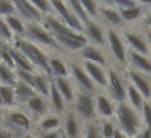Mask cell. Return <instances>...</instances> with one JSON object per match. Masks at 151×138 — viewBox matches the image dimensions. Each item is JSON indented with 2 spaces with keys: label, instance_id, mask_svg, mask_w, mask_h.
<instances>
[{
  "label": "cell",
  "instance_id": "1",
  "mask_svg": "<svg viewBox=\"0 0 151 138\" xmlns=\"http://www.w3.org/2000/svg\"><path fill=\"white\" fill-rule=\"evenodd\" d=\"M13 47H17L20 52H23L26 55V59L33 63V67L36 68V72L44 73V75L52 78L50 73V65H49V59L50 57L44 52L42 47H39L37 44L31 42V41L24 39V37H15V42L12 44Z\"/></svg>",
  "mask_w": 151,
  "mask_h": 138
},
{
  "label": "cell",
  "instance_id": "2",
  "mask_svg": "<svg viewBox=\"0 0 151 138\" xmlns=\"http://www.w3.org/2000/svg\"><path fill=\"white\" fill-rule=\"evenodd\" d=\"M115 120L119 124V130L124 132L128 138H137L141 133V125H143V119L141 114L133 109L128 102H122L117 104L115 107Z\"/></svg>",
  "mask_w": 151,
  "mask_h": 138
},
{
  "label": "cell",
  "instance_id": "3",
  "mask_svg": "<svg viewBox=\"0 0 151 138\" xmlns=\"http://www.w3.org/2000/svg\"><path fill=\"white\" fill-rule=\"evenodd\" d=\"M2 127L10 130L17 137L23 133H28L33 127V117L23 109H7L2 112Z\"/></svg>",
  "mask_w": 151,
  "mask_h": 138
},
{
  "label": "cell",
  "instance_id": "4",
  "mask_svg": "<svg viewBox=\"0 0 151 138\" xmlns=\"http://www.w3.org/2000/svg\"><path fill=\"white\" fill-rule=\"evenodd\" d=\"M24 39L37 44L39 47H49V49L60 50L57 41L54 39L52 34L42 26V23H28L26 24V34H24Z\"/></svg>",
  "mask_w": 151,
  "mask_h": 138
},
{
  "label": "cell",
  "instance_id": "5",
  "mask_svg": "<svg viewBox=\"0 0 151 138\" xmlns=\"http://www.w3.org/2000/svg\"><path fill=\"white\" fill-rule=\"evenodd\" d=\"M73 112L76 115L83 119V120L88 124V122H94L96 120V99L94 94H89V93H81L78 91L75 96V101H73Z\"/></svg>",
  "mask_w": 151,
  "mask_h": 138
},
{
  "label": "cell",
  "instance_id": "6",
  "mask_svg": "<svg viewBox=\"0 0 151 138\" xmlns=\"http://www.w3.org/2000/svg\"><path fill=\"white\" fill-rule=\"evenodd\" d=\"M107 93L109 98L115 102V104H122L127 102V85L122 80V75L117 70L111 68L107 72Z\"/></svg>",
  "mask_w": 151,
  "mask_h": 138
},
{
  "label": "cell",
  "instance_id": "7",
  "mask_svg": "<svg viewBox=\"0 0 151 138\" xmlns=\"http://www.w3.org/2000/svg\"><path fill=\"white\" fill-rule=\"evenodd\" d=\"M106 39H107V47L111 50L112 57L120 65H127L128 63V49L125 47V42L122 41V36L114 28H107L106 29Z\"/></svg>",
  "mask_w": 151,
  "mask_h": 138
},
{
  "label": "cell",
  "instance_id": "8",
  "mask_svg": "<svg viewBox=\"0 0 151 138\" xmlns=\"http://www.w3.org/2000/svg\"><path fill=\"white\" fill-rule=\"evenodd\" d=\"M50 5H52V13L55 15L60 21H63V23H65L70 29H73V31H76V33H81L83 34L85 26H83V23L75 17V13L70 10L68 5H67L65 2L52 0V2H50Z\"/></svg>",
  "mask_w": 151,
  "mask_h": 138
},
{
  "label": "cell",
  "instance_id": "9",
  "mask_svg": "<svg viewBox=\"0 0 151 138\" xmlns=\"http://www.w3.org/2000/svg\"><path fill=\"white\" fill-rule=\"evenodd\" d=\"M70 75H72L73 81L76 83V86L80 88V91H81V93H89V94H94L96 85L91 81V78L88 76L86 70L83 68L80 63H76V62L70 63Z\"/></svg>",
  "mask_w": 151,
  "mask_h": 138
},
{
  "label": "cell",
  "instance_id": "10",
  "mask_svg": "<svg viewBox=\"0 0 151 138\" xmlns=\"http://www.w3.org/2000/svg\"><path fill=\"white\" fill-rule=\"evenodd\" d=\"M127 78H128V83L133 88H137V91L145 98V101H151V80L146 75H143V73H140L128 67Z\"/></svg>",
  "mask_w": 151,
  "mask_h": 138
},
{
  "label": "cell",
  "instance_id": "11",
  "mask_svg": "<svg viewBox=\"0 0 151 138\" xmlns=\"http://www.w3.org/2000/svg\"><path fill=\"white\" fill-rule=\"evenodd\" d=\"M13 5H15V10H17V15L26 24L28 23H42L44 21V17L28 0H13Z\"/></svg>",
  "mask_w": 151,
  "mask_h": 138
},
{
  "label": "cell",
  "instance_id": "12",
  "mask_svg": "<svg viewBox=\"0 0 151 138\" xmlns=\"http://www.w3.org/2000/svg\"><path fill=\"white\" fill-rule=\"evenodd\" d=\"M85 37L88 39V42H91L93 46L96 47H104L107 46V39H106V31L104 28L101 26L98 20H91L85 24V31H83Z\"/></svg>",
  "mask_w": 151,
  "mask_h": 138
},
{
  "label": "cell",
  "instance_id": "13",
  "mask_svg": "<svg viewBox=\"0 0 151 138\" xmlns=\"http://www.w3.org/2000/svg\"><path fill=\"white\" fill-rule=\"evenodd\" d=\"M124 37H125V42L130 46L132 52L141 54V55L150 54V46H148V39L145 34L137 33V31H125Z\"/></svg>",
  "mask_w": 151,
  "mask_h": 138
},
{
  "label": "cell",
  "instance_id": "14",
  "mask_svg": "<svg viewBox=\"0 0 151 138\" xmlns=\"http://www.w3.org/2000/svg\"><path fill=\"white\" fill-rule=\"evenodd\" d=\"M99 17L106 24H109V28H114V29L124 24L120 12L114 7V4H99Z\"/></svg>",
  "mask_w": 151,
  "mask_h": 138
},
{
  "label": "cell",
  "instance_id": "15",
  "mask_svg": "<svg viewBox=\"0 0 151 138\" xmlns=\"http://www.w3.org/2000/svg\"><path fill=\"white\" fill-rule=\"evenodd\" d=\"M83 68L86 70L88 76L91 78V81L99 88H107V72L102 68L101 65L93 62H83Z\"/></svg>",
  "mask_w": 151,
  "mask_h": 138
},
{
  "label": "cell",
  "instance_id": "16",
  "mask_svg": "<svg viewBox=\"0 0 151 138\" xmlns=\"http://www.w3.org/2000/svg\"><path fill=\"white\" fill-rule=\"evenodd\" d=\"M94 99H96V114L98 115H101L104 120H109L112 115H115V107H117V104H115L109 96L96 94Z\"/></svg>",
  "mask_w": 151,
  "mask_h": 138
},
{
  "label": "cell",
  "instance_id": "17",
  "mask_svg": "<svg viewBox=\"0 0 151 138\" xmlns=\"http://www.w3.org/2000/svg\"><path fill=\"white\" fill-rule=\"evenodd\" d=\"M127 67L143 73V75H151V59L148 55H141V54L128 50V65Z\"/></svg>",
  "mask_w": 151,
  "mask_h": 138
},
{
  "label": "cell",
  "instance_id": "18",
  "mask_svg": "<svg viewBox=\"0 0 151 138\" xmlns=\"http://www.w3.org/2000/svg\"><path fill=\"white\" fill-rule=\"evenodd\" d=\"M24 107L28 109V114L29 115H34V117H46L49 109H50V106H49L47 98H42V96L36 94L33 99H29V101L26 102Z\"/></svg>",
  "mask_w": 151,
  "mask_h": 138
},
{
  "label": "cell",
  "instance_id": "19",
  "mask_svg": "<svg viewBox=\"0 0 151 138\" xmlns=\"http://www.w3.org/2000/svg\"><path fill=\"white\" fill-rule=\"evenodd\" d=\"M62 125H63L62 132L67 138H80V135H81V127H80V122H78V115L73 111L67 112L65 120L62 122Z\"/></svg>",
  "mask_w": 151,
  "mask_h": 138
},
{
  "label": "cell",
  "instance_id": "20",
  "mask_svg": "<svg viewBox=\"0 0 151 138\" xmlns=\"http://www.w3.org/2000/svg\"><path fill=\"white\" fill-rule=\"evenodd\" d=\"M80 57H81L85 62H93V63H98V65H106L107 60H106V55L102 54V50L99 47L93 46V44H88L85 46L81 50H80Z\"/></svg>",
  "mask_w": 151,
  "mask_h": 138
},
{
  "label": "cell",
  "instance_id": "21",
  "mask_svg": "<svg viewBox=\"0 0 151 138\" xmlns=\"http://www.w3.org/2000/svg\"><path fill=\"white\" fill-rule=\"evenodd\" d=\"M52 83L57 88V91L62 94V98L65 99L67 104H72L75 101L76 93H75V88H73L72 81L68 78H52Z\"/></svg>",
  "mask_w": 151,
  "mask_h": 138
},
{
  "label": "cell",
  "instance_id": "22",
  "mask_svg": "<svg viewBox=\"0 0 151 138\" xmlns=\"http://www.w3.org/2000/svg\"><path fill=\"white\" fill-rule=\"evenodd\" d=\"M13 91H15V99H17L18 106H26V102L36 96V91H34L29 85L20 81V80H18L17 85L13 86Z\"/></svg>",
  "mask_w": 151,
  "mask_h": 138
},
{
  "label": "cell",
  "instance_id": "23",
  "mask_svg": "<svg viewBox=\"0 0 151 138\" xmlns=\"http://www.w3.org/2000/svg\"><path fill=\"white\" fill-rule=\"evenodd\" d=\"M49 106L50 109L54 111V114L55 115H62L63 112L67 111V102L65 99L62 98V94H60L59 91H57V88L54 86V83L50 85V93H49Z\"/></svg>",
  "mask_w": 151,
  "mask_h": 138
},
{
  "label": "cell",
  "instance_id": "24",
  "mask_svg": "<svg viewBox=\"0 0 151 138\" xmlns=\"http://www.w3.org/2000/svg\"><path fill=\"white\" fill-rule=\"evenodd\" d=\"M50 85H52V78L44 73H36L34 76V83H33V89L36 91V94L42 96V98H49L50 93Z\"/></svg>",
  "mask_w": 151,
  "mask_h": 138
},
{
  "label": "cell",
  "instance_id": "25",
  "mask_svg": "<svg viewBox=\"0 0 151 138\" xmlns=\"http://www.w3.org/2000/svg\"><path fill=\"white\" fill-rule=\"evenodd\" d=\"M49 65H50V73L52 78H68L70 73V65H67L65 60H62L60 57H50L49 59Z\"/></svg>",
  "mask_w": 151,
  "mask_h": 138
},
{
  "label": "cell",
  "instance_id": "26",
  "mask_svg": "<svg viewBox=\"0 0 151 138\" xmlns=\"http://www.w3.org/2000/svg\"><path fill=\"white\" fill-rule=\"evenodd\" d=\"M10 54H12V57H13V62H15V70H23V72L36 73V68L33 67V63H31L29 60L26 59V55H24L23 52H20L17 47L10 46Z\"/></svg>",
  "mask_w": 151,
  "mask_h": 138
},
{
  "label": "cell",
  "instance_id": "27",
  "mask_svg": "<svg viewBox=\"0 0 151 138\" xmlns=\"http://www.w3.org/2000/svg\"><path fill=\"white\" fill-rule=\"evenodd\" d=\"M62 125V120H60V115L50 114L42 117L39 122H37V128H41V133H47V132H55L60 128Z\"/></svg>",
  "mask_w": 151,
  "mask_h": 138
},
{
  "label": "cell",
  "instance_id": "28",
  "mask_svg": "<svg viewBox=\"0 0 151 138\" xmlns=\"http://www.w3.org/2000/svg\"><path fill=\"white\" fill-rule=\"evenodd\" d=\"M5 21H7L8 28L12 29V33L15 34V37H24V34H26V23L18 15H12V17L5 18Z\"/></svg>",
  "mask_w": 151,
  "mask_h": 138
},
{
  "label": "cell",
  "instance_id": "29",
  "mask_svg": "<svg viewBox=\"0 0 151 138\" xmlns=\"http://www.w3.org/2000/svg\"><path fill=\"white\" fill-rule=\"evenodd\" d=\"M18 78H17V72L10 67L0 63V85L2 86H12L13 88L17 85Z\"/></svg>",
  "mask_w": 151,
  "mask_h": 138
},
{
  "label": "cell",
  "instance_id": "30",
  "mask_svg": "<svg viewBox=\"0 0 151 138\" xmlns=\"http://www.w3.org/2000/svg\"><path fill=\"white\" fill-rule=\"evenodd\" d=\"M127 101H128V104L133 109H137L138 112L141 111V107H143V104H145V98L137 91V88H133V86L130 85V83L127 85Z\"/></svg>",
  "mask_w": 151,
  "mask_h": 138
},
{
  "label": "cell",
  "instance_id": "31",
  "mask_svg": "<svg viewBox=\"0 0 151 138\" xmlns=\"http://www.w3.org/2000/svg\"><path fill=\"white\" fill-rule=\"evenodd\" d=\"M120 15H122V20L124 21L132 23V21H137V20H140V18L145 17V8H143L141 4H138V5H135V7H132V8L122 10Z\"/></svg>",
  "mask_w": 151,
  "mask_h": 138
},
{
  "label": "cell",
  "instance_id": "32",
  "mask_svg": "<svg viewBox=\"0 0 151 138\" xmlns=\"http://www.w3.org/2000/svg\"><path fill=\"white\" fill-rule=\"evenodd\" d=\"M67 5H68V8L75 13V17L83 23V26H85L88 21H91L88 18V15H86V12H85V8H83L81 2H78V0H70V2H67Z\"/></svg>",
  "mask_w": 151,
  "mask_h": 138
},
{
  "label": "cell",
  "instance_id": "33",
  "mask_svg": "<svg viewBox=\"0 0 151 138\" xmlns=\"http://www.w3.org/2000/svg\"><path fill=\"white\" fill-rule=\"evenodd\" d=\"M0 39L2 42L7 44V46H12L15 42V34L12 33V29L8 28L5 18H0Z\"/></svg>",
  "mask_w": 151,
  "mask_h": 138
},
{
  "label": "cell",
  "instance_id": "34",
  "mask_svg": "<svg viewBox=\"0 0 151 138\" xmlns=\"http://www.w3.org/2000/svg\"><path fill=\"white\" fill-rule=\"evenodd\" d=\"M81 5L85 8L86 15H88L89 20H98L99 17V4L93 2V0H81Z\"/></svg>",
  "mask_w": 151,
  "mask_h": 138
},
{
  "label": "cell",
  "instance_id": "35",
  "mask_svg": "<svg viewBox=\"0 0 151 138\" xmlns=\"http://www.w3.org/2000/svg\"><path fill=\"white\" fill-rule=\"evenodd\" d=\"M85 138H104L101 133V127L98 122H88L85 125Z\"/></svg>",
  "mask_w": 151,
  "mask_h": 138
},
{
  "label": "cell",
  "instance_id": "36",
  "mask_svg": "<svg viewBox=\"0 0 151 138\" xmlns=\"http://www.w3.org/2000/svg\"><path fill=\"white\" fill-rule=\"evenodd\" d=\"M31 4L34 5V8H36L44 18L52 15V5H50V2H47V0H31Z\"/></svg>",
  "mask_w": 151,
  "mask_h": 138
},
{
  "label": "cell",
  "instance_id": "37",
  "mask_svg": "<svg viewBox=\"0 0 151 138\" xmlns=\"http://www.w3.org/2000/svg\"><path fill=\"white\" fill-rule=\"evenodd\" d=\"M12 15H17L13 2H10V0H0V18H8Z\"/></svg>",
  "mask_w": 151,
  "mask_h": 138
},
{
  "label": "cell",
  "instance_id": "38",
  "mask_svg": "<svg viewBox=\"0 0 151 138\" xmlns=\"http://www.w3.org/2000/svg\"><path fill=\"white\" fill-rule=\"evenodd\" d=\"M140 114H141V119H143V124L146 125V128L151 130V101H145Z\"/></svg>",
  "mask_w": 151,
  "mask_h": 138
},
{
  "label": "cell",
  "instance_id": "39",
  "mask_svg": "<svg viewBox=\"0 0 151 138\" xmlns=\"http://www.w3.org/2000/svg\"><path fill=\"white\" fill-rule=\"evenodd\" d=\"M99 127H101V133L104 138H114L115 132H117L115 125L111 120H102V124H99Z\"/></svg>",
  "mask_w": 151,
  "mask_h": 138
},
{
  "label": "cell",
  "instance_id": "40",
  "mask_svg": "<svg viewBox=\"0 0 151 138\" xmlns=\"http://www.w3.org/2000/svg\"><path fill=\"white\" fill-rule=\"evenodd\" d=\"M17 72V78L20 80V81L26 83V85H29L31 88H33V83H34V76H36V73L33 72H23V70H15Z\"/></svg>",
  "mask_w": 151,
  "mask_h": 138
},
{
  "label": "cell",
  "instance_id": "41",
  "mask_svg": "<svg viewBox=\"0 0 151 138\" xmlns=\"http://www.w3.org/2000/svg\"><path fill=\"white\" fill-rule=\"evenodd\" d=\"M135 5H138V4L133 2V0H115L114 2V7L117 8L119 12L127 10V8H132V7H135Z\"/></svg>",
  "mask_w": 151,
  "mask_h": 138
},
{
  "label": "cell",
  "instance_id": "42",
  "mask_svg": "<svg viewBox=\"0 0 151 138\" xmlns=\"http://www.w3.org/2000/svg\"><path fill=\"white\" fill-rule=\"evenodd\" d=\"M62 130H55V132H47V133H41V137L37 138H60Z\"/></svg>",
  "mask_w": 151,
  "mask_h": 138
},
{
  "label": "cell",
  "instance_id": "43",
  "mask_svg": "<svg viewBox=\"0 0 151 138\" xmlns=\"http://www.w3.org/2000/svg\"><path fill=\"white\" fill-rule=\"evenodd\" d=\"M137 138H151V130H148V128H145V130L141 132V133L138 135Z\"/></svg>",
  "mask_w": 151,
  "mask_h": 138
},
{
  "label": "cell",
  "instance_id": "44",
  "mask_svg": "<svg viewBox=\"0 0 151 138\" xmlns=\"http://www.w3.org/2000/svg\"><path fill=\"white\" fill-rule=\"evenodd\" d=\"M145 23H146L148 26L151 28V10H150V12H146V13H145Z\"/></svg>",
  "mask_w": 151,
  "mask_h": 138
},
{
  "label": "cell",
  "instance_id": "45",
  "mask_svg": "<svg viewBox=\"0 0 151 138\" xmlns=\"http://www.w3.org/2000/svg\"><path fill=\"white\" fill-rule=\"evenodd\" d=\"M114 138H128V137H127V135L124 133V132L117 130V132H115V135H114Z\"/></svg>",
  "mask_w": 151,
  "mask_h": 138
},
{
  "label": "cell",
  "instance_id": "46",
  "mask_svg": "<svg viewBox=\"0 0 151 138\" xmlns=\"http://www.w3.org/2000/svg\"><path fill=\"white\" fill-rule=\"evenodd\" d=\"M145 36H146V39H148V46H150V55H151V31H148Z\"/></svg>",
  "mask_w": 151,
  "mask_h": 138
},
{
  "label": "cell",
  "instance_id": "47",
  "mask_svg": "<svg viewBox=\"0 0 151 138\" xmlns=\"http://www.w3.org/2000/svg\"><path fill=\"white\" fill-rule=\"evenodd\" d=\"M17 138H37V137H34L33 133H29V132H28V133H23V135H20V137H17Z\"/></svg>",
  "mask_w": 151,
  "mask_h": 138
},
{
  "label": "cell",
  "instance_id": "48",
  "mask_svg": "<svg viewBox=\"0 0 151 138\" xmlns=\"http://www.w3.org/2000/svg\"><path fill=\"white\" fill-rule=\"evenodd\" d=\"M0 111L4 112L5 107H4V101H2V85H0Z\"/></svg>",
  "mask_w": 151,
  "mask_h": 138
},
{
  "label": "cell",
  "instance_id": "49",
  "mask_svg": "<svg viewBox=\"0 0 151 138\" xmlns=\"http://www.w3.org/2000/svg\"><path fill=\"white\" fill-rule=\"evenodd\" d=\"M5 46H7V44H4V42H2V39H0V50L4 49V47H5Z\"/></svg>",
  "mask_w": 151,
  "mask_h": 138
},
{
  "label": "cell",
  "instance_id": "50",
  "mask_svg": "<svg viewBox=\"0 0 151 138\" xmlns=\"http://www.w3.org/2000/svg\"><path fill=\"white\" fill-rule=\"evenodd\" d=\"M60 138H67V137H65V135H63V132H62V135H60Z\"/></svg>",
  "mask_w": 151,
  "mask_h": 138
},
{
  "label": "cell",
  "instance_id": "51",
  "mask_svg": "<svg viewBox=\"0 0 151 138\" xmlns=\"http://www.w3.org/2000/svg\"><path fill=\"white\" fill-rule=\"evenodd\" d=\"M0 120H2V111H0Z\"/></svg>",
  "mask_w": 151,
  "mask_h": 138
},
{
  "label": "cell",
  "instance_id": "52",
  "mask_svg": "<svg viewBox=\"0 0 151 138\" xmlns=\"http://www.w3.org/2000/svg\"><path fill=\"white\" fill-rule=\"evenodd\" d=\"M0 128H2V120H0Z\"/></svg>",
  "mask_w": 151,
  "mask_h": 138
},
{
  "label": "cell",
  "instance_id": "53",
  "mask_svg": "<svg viewBox=\"0 0 151 138\" xmlns=\"http://www.w3.org/2000/svg\"><path fill=\"white\" fill-rule=\"evenodd\" d=\"M150 31H151V29H150Z\"/></svg>",
  "mask_w": 151,
  "mask_h": 138
}]
</instances>
